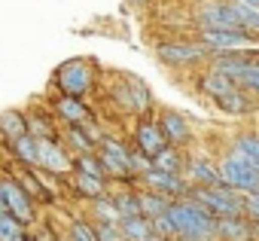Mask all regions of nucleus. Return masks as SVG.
I'll return each instance as SVG.
<instances>
[{
	"label": "nucleus",
	"mask_w": 259,
	"mask_h": 241,
	"mask_svg": "<svg viewBox=\"0 0 259 241\" xmlns=\"http://www.w3.org/2000/svg\"><path fill=\"white\" fill-rule=\"evenodd\" d=\"M253 238H259V220H253Z\"/></svg>",
	"instance_id": "58836bf2"
},
{
	"label": "nucleus",
	"mask_w": 259,
	"mask_h": 241,
	"mask_svg": "<svg viewBox=\"0 0 259 241\" xmlns=\"http://www.w3.org/2000/svg\"><path fill=\"white\" fill-rule=\"evenodd\" d=\"M232 153L247 159L253 168H259V135H241L232 141Z\"/></svg>",
	"instance_id": "c85d7f7f"
},
{
	"label": "nucleus",
	"mask_w": 259,
	"mask_h": 241,
	"mask_svg": "<svg viewBox=\"0 0 259 241\" xmlns=\"http://www.w3.org/2000/svg\"><path fill=\"white\" fill-rule=\"evenodd\" d=\"M28 113V135L37 138V141H61V126L58 119L52 116V110H25Z\"/></svg>",
	"instance_id": "dca6fc26"
},
{
	"label": "nucleus",
	"mask_w": 259,
	"mask_h": 241,
	"mask_svg": "<svg viewBox=\"0 0 259 241\" xmlns=\"http://www.w3.org/2000/svg\"><path fill=\"white\" fill-rule=\"evenodd\" d=\"M132 4H144V0H132Z\"/></svg>",
	"instance_id": "37998d69"
},
{
	"label": "nucleus",
	"mask_w": 259,
	"mask_h": 241,
	"mask_svg": "<svg viewBox=\"0 0 259 241\" xmlns=\"http://www.w3.org/2000/svg\"><path fill=\"white\" fill-rule=\"evenodd\" d=\"M89 214H92V223H122V214L113 202V195H101L95 202H89Z\"/></svg>",
	"instance_id": "393cba45"
},
{
	"label": "nucleus",
	"mask_w": 259,
	"mask_h": 241,
	"mask_svg": "<svg viewBox=\"0 0 259 241\" xmlns=\"http://www.w3.org/2000/svg\"><path fill=\"white\" fill-rule=\"evenodd\" d=\"M213 73H223L229 79H235L241 89H247L250 95L259 98V61L244 55V52H229V55H210V67Z\"/></svg>",
	"instance_id": "7ed1b4c3"
},
{
	"label": "nucleus",
	"mask_w": 259,
	"mask_h": 241,
	"mask_svg": "<svg viewBox=\"0 0 259 241\" xmlns=\"http://www.w3.org/2000/svg\"><path fill=\"white\" fill-rule=\"evenodd\" d=\"M10 150V156H13V162H22V165H28V168H37V138H31V135H25V138H19L16 144H10L7 147Z\"/></svg>",
	"instance_id": "a878e982"
},
{
	"label": "nucleus",
	"mask_w": 259,
	"mask_h": 241,
	"mask_svg": "<svg viewBox=\"0 0 259 241\" xmlns=\"http://www.w3.org/2000/svg\"><path fill=\"white\" fill-rule=\"evenodd\" d=\"M192 19H195L198 31H244V25L238 22L235 10L229 7V0H201V4L195 7Z\"/></svg>",
	"instance_id": "39448f33"
},
{
	"label": "nucleus",
	"mask_w": 259,
	"mask_h": 241,
	"mask_svg": "<svg viewBox=\"0 0 259 241\" xmlns=\"http://www.w3.org/2000/svg\"><path fill=\"white\" fill-rule=\"evenodd\" d=\"M153 165H156L159 171H168V174H186L189 159L183 156V150H180V147H168L162 156H156V159H153Z\"/></svg>",
	"instance_id": "bb28decb"
},
{
	"label": "nucleus",
	"mask_w": 259,
	"mask_h": 241,
	"mask_svg": "<svg viewBox=\"0 0 259 241\" xmlns=\"http://www.w3.org/2000/svg\"><path fill=\"white\" fill-rule=\"evenodd\" d=\"M217 168H220L223 186L238 189V192H247V195H256L259 192V168H253L247 159L229 153L223 162H217Z\"/></svg>",
	"instance_id": "423d86ee"
},
{
	"label": "nucleus",
	"mask_w": 259,
	"mask_h": 241,
	"mask_svg": "<svg viewBox=\"0 0 259 241\" xmlns=\"http://www.w3.org/2000/svg\"><path fill=\"white\" fill-rule=\"evenodd\" d=\"M28 229H31V226H25L19 217L0 214V241H22L25 235H31Z\"/></svg>",
	"instance_id": "7c9ffc66"
},
{
	"label": "nucleus",
	"mask_w": 259,
	"mask_h": 241,
	"mask_svg": "<svg viewBox=\"0 0 259 241\" xmlns=\"http://www.w3.org/2000/svg\"><path fill=\"white\" fill-rule=\"evenodd\" d=\"M247 214H250V220H259V205L250 202V198H247Z\"/></svg>",
	"instance_id": "e433bc0d"
},
{
	"label": "nucleus",
	"mask_w": 259,
	"mask_h": 241,
	"mask_svg": "<svg viewBox=\"0 0 259 241\" xmlns=\"http://www.w3.org/2000/svg\"><path fill=\"white\" fill-rule=\"evenodd\" d=\"M168 220H171V226L177 232V241H220L217 217L204 205H198L195 198L171 202Z\"/></svg>",
	"instance_id": "f257e3e1"
},
{
	"label": "nucleus",
	"mask_w": 259,
	"mask_h": 241,
	"mask_svg": "<svg viewBox=\"0 0 259 241\" xmlns=\"http://www.w3.org/2000/svg\"><path fill=\"white\" fill-rule=\"evenodd\" d=\"M210 52L204 49V43H192V40H162L156 46V58L168 67H183V64H198L204 61Z\"/></svg>",
	"instance_id": "9d476101"
},
{
	"label": "nucleus",
	"mask_w": 259,
	"mask_h": 241,
	"mask_svg": "<svg viewBox=\"0 0 259 241\" xmlns=\"http://www.w3.org/2000/svg\"><path fill=\"white\" fill-rule=\"evenodd\" d=\"M147 241H168V238H159V235H150Z\"/></svg>",
	"instance_id": "a19ab883"
},
{
	"label": "nucleus",
	"mask_w": 259,
	"mask_h": 241,
	"mask_svg": "<svg viewBox=\"0 0 259 241\" xmlns=\"http://www.w3.org/2000/svg\"><path fill=\"white\" fill-rule=\"evenodd\" d=\"M244 4H250V7H256V10H259V0H244Z\"/></svg>",
	"instance_id": "79ce46f5"
},
{
	"label": "nucleus",
	"mask_w": 259,
	"mask_h": 241,
	"mask_svg": "<svg viewBox=\"0 0 259 241\" xmlns=\"http://www.w3.org/2000/svg\"><path fill=\"white\" fill-rule=\"evenodd\" d=\"M22 241H40V235H25Z\"/></svg>",
	"instance_id": "ea45409f"
},
{
	"label": "nucleus",
	"mask_w": 259,
	"mask_h": 241,
	"mask_svg": "<svg viewBox=\"0 0 259 241\" xmlns=\"http://www.w3.org/2000/svg\"><path fill=\"white\" fill-rule=\"evenodd\" d=\"M98 156H101V162H104L110 180H132V177H135V168H132L135 150H128L119 138H110V135H107V138L101 141V147H98Z\"/></svg>",
	"instance_id": "1a4fd4ad"
},
{
	"label": "nucleus",
	"mask_w": 259,
	"mask_h": 241,
	"mask_svg": "<svg viewBox=\"0 0 259 241\" xmlns=\"http://www.w3.org/2000/svg\"><path fill=\"white\" fill-rule=\"evenodd\" d=\"M61 144L70 150V156H89V153H98V144L76 126V129H61Z\"/></svg>",
	"instance_id": "5701e85b"
},
{
	"label": "nucleus",
	"mask_w": 259,
	"mask_h": 241,
	"mask_svg": "<svg viewBox=\"0 0 259 241\" xmlns=\"http://www.w3.org/2000/svg\"><path fill=\"white\" fill-rule=\"evenodd\" d=\"M28 135V113L25 110H4L0 113V141L7 147Z\"/></svg>",
	"instance_id": "aec40b11"
},
{
	"label": "nucleus",
	"mask_w": 259,
	"mask_h": 241,
	"mask_svg": "<svg viewBox=\"0 0 259 241\" xmlns=\"http://www.w3.org/2000/svg\"><path fill=\"white\" fill-rule=\"evenodd\" d=\"M153 235H159V238H168V241H177V232H174V226H171L168 214L153 220Z\"/></svg>",
	"instance_id": "c9c22d12"
},
{
	"label": "nucleus",
	"mask_w": 259,
	"mask_h": 241,
	"mask_svg": "<svg viewBox=\"0 0 259 241\" xmlns=\"http://www.w3.org/2000/svg\"><path fill=\"white\" fill-rule=\"evenodd\" d=\"M186 180H189L192 186H223V180H220V168H217L207 156H195V159H189V165H186Z\"/></svg>",
	"instance_id": "a211bd4d"
},
{
	"label": "nucleus",
	"mask_w": 259,
	"mask_h": 241,
	"mask_svg": "<svg viewBox=\"0 0 259 241\" xmlns=\"http://www.w3.org/2000/svg\"><path fill=\"white\" fill-rule=\"evenodd\" d=\"M67 180H70V189H73L79 198H85V202H95V198H101V195H110V192H107V180H101V177L73 171Z\"/></svg>",
	"instance_id": "4be33fe9"
},
{
	"label": "nucleus",
	"mask_w": 259,
	"mask_h": 241,
	"mask_svg": "<svg viewBox=\"0 0 259 241\" xmlns=\"http://www.w3.org/2000/svg\"><path fill=\"white\" fill-rule=\"evenodd\" d=\"M113 98H116V104H119L122 110L138 113V116H147L150 107H153L150 89H147L141 79H135V76H122V83L113 89Z\"/></svg>",
	"instance_id": "9b49d317"
},
{
	"label": "nucleus",
	"mask_w": 259,
	"mask_h": 241,
	"mask_svg": "<svg viewBox=\"0 0 259 241\" xmlns=\"http://www.w3.org/2000/svg\"><path fill=\"white\" fill-rule=\"evenodd\" d=\"M37 168L40 171H46L49 177H55V180H67L73 171H76V165H73V156H70V150L61 144V141H37Z\"/></svg>",
	"instance_id": "0eeeda50"
},
{
	"label": "nucleus",
	"mask_w": 259,
	"mask_h": 241,
	"mask_svg": "<svg viewBox=\"0 0 259 241\" xmlns=\"http://www.w3.org/2000/svg\"><path fill=\"white\" fill-rule=\"evenodd\" d=\"M168 147H171V144H168L162 126H159V119L144 116L141 123H138V129H135V150L144 153V156H150V159H156V156H162Z\"/></svg>",
	"instance_id": "4468645a"
},
{
	"label": "nucleus",
	"mask_w": 259,
	"mask_h": 241,
	"mask_svg": "<svg viewBox=\"0 0 259 241\" xmlns=\"http://www.w3.org/2000/svg\"><path fill=\"white\" fill-rule=\"evenodd\" d=\"M0 189H4V198H7V214H13V217H19L25 226H34L37 223V202L25 192V186L10 174V171H4L0 174Z\"/></svg>",
	"instance_id": "6e6552de"
},
{
	"label": "nucleus",
	"mask_w": 259,
	"mask_h": 241,
	"mask_svg": "<svg viewBox=\"0 0 259 241\" xmlns=\"http://www.w3.org/2000/svg\"><path fill=\"white\" fill-rule=\"evenodd\" d=\"M73 165H76V171H82V174H92V177L110 180V177H107V168H104V162H101V156H98V153L76 156V159H73Z\"/></svg>",
	"instance_id": "72a5a7b5"
},
{
	"label": "nucleus",
	"mask_w": 259,
	"mask_h": 241,
	"mask_svg": "<svg viewBox=\"0 0 259 241\" xmlns=\"http://www.w3.org/2000/svg\"><path fill=\"white\" fill-rule=\"evenodd\" d=\"M213 104H217L223 113H232V116H247V113H253V107H256L253 95H247V89H241V86L229 89V92L220 95Z\"/></svg>",
	"instance_id": "412c9836"
},
{
	"label": "nucleus",
	"mask_w": 259,
	"mask_h": 241,
	"mask_svg": "<svg viewBox=\"0 0 259 241\" xmlns=\"http://www.w3.org/2000/svg\"><path fill=\"white\" fill-rule=\"evenodd\" d=\"M40 241H49V238H40Z\"/></svg>",
	"instance_id": "c03bdc74"
},
{
	"label": "nucleus",
	"mask_w": 259,
	"mask_h": 241,
	"mask_svg": "<svg viewBox=\"0 0 259 241\" xmlns=\"http://www.w3.org/2000/svg\"><path fill=\"white\" fill-rule=\"evenodd\" d=\"M49 110L58 119L61 129H76V126H85L89 119H95L92 110H89V104L82 98H70V95H55L52 104H49Z\"/></svg>",
	"instance_id": "ddd939ff"
},
{
	"label": "nucleus",
	"mask_w": 259,
	"mask_h": 241,
	"mask_svg": "<svg viewBox=\"0 0 259 241\" xmlns=\"http://www.w3.org/2000/svg\"><path fill=\"white\" fill-rule=\"evenodd\" d=\"M0 214H7V198H4V189H0Z\"/></svg>",
	"instance_id": "4c0bfd02"
},
{
	"label": "nucleus",
	"mask_w": 259,
	"mask_h": 241,
	"mask_svg": "<svg viewBox=\"0 0 259 241\" xmlns=\"http://www.w3.org/2000/svg\"><path fill=\"white\" fill-rule=\"evenodd\" d=\"M138 198H141V214L147 220H156V217H165L168 208H171V198L153 192V189H138Z\"/></svg>",
	"instance_id": "b1692460"
},
{
	"label": "nucleus",
	"mask_w": 259,
	"mask_h": 241,
	"mask_svg": "<svg viewBox=\"0 0 259 241\" xmlns=\"http://www.w3.org/2000/svg\"><path fill=\"white\" fill-rule=\"evenodd\" d=\"M110 195H113V202H116L122 220H125V217H144V214H141V198H138L135 189H119V192H110Z\"/></svg>",
	"instance_id": "c756f323"
},
{
	"label": "nucleus",
	"mask_w": 259,
	"mask_h": 241,
	"mask_svg": "<svg viewBox=\"0 0 259 241\" xmlns=\"http://www.w3.org/2000/svg\"><path fill=\"white\" fill-rule=\"evenodd\" d=\"M58 241H64V238H58Z\"/></svg>",
	"instance_id": "a18cd8bd"
},
{
	"label": "nucleus",
	"mask_w": 259,
	"mask_h": 241,
	"mask_svg": "<svg viewBox=\"0 0 259 241\" xmlns=\"http://www.w3.org/2000/svg\"><path fill=\"white\" fill-rule=\"evenodd\" d=\"M61 238L64 241H98V229H95V223H89L82 217H73L70 226H67V232Z\"/></svg>",
	"instance_id": "2f4dec72"
},
{
	"label": "nucleus",
	"mask_w": 259,
	"mask_h": 241,
	"mask_svg": "<svg viewBox=\"0 0 259 241\" xmlns=\"http://www.w3.org/2000/svg\"><path fill=\"white\" fill-rule=\"evenodd\" d=\"M95 229H98V241H125V235L116 223H95Z\"/></svg>",
	"instance_id": "f704fd0d"
},
{
	"label": "nucleus",
	"mask_w": 259,
	"mask_h": 241,
	"mask_svg": "<svg viewBox=\"0 0 259 241\" xmlns=\"http://www.w3.org/2000/svg\"><path fill=\"white\" fill-rule=\"evenodd\" d=\"M141 183H144V189H153V192H159V195H165L171 202L189 198V189H192L186 174H168V171H159L156 165L141 177Z\"/></svg>",
	"instance_id": "f8f14e48"
},
{
	"label": "nucleus",
	"mask_w": 259,
	"mask_h": 241,
	"mask_svg": "<svg viewBox=\"0 0 259 241\" xmlns=\"http://www.w3.org/2000/svg\"><path fill=\"white\" fill-rule=\"evenodd\" d=\"M189 198L204 205L213 217H247V195L229 186H192Z\"/></svg>",
	"instance_id": "20e7f679"
},
{
	"label": "nucleus",
	"mask_w": 259,
	"mask_h": 241,
	"mask_svg": "<svg viewBox=\"0 0 259 241\" xmlns=\"http://www.w3.org/2000/svg\"><path fill=\"white\" fill-rule=\"evenodd\" d=\"M159 126H162V132H165V138H168L171 147H180L183 150L192 141V129L186 123V116L177 113V110H162L159 113Z\"/></svg>",
	"instance_id": "f3484780"
},
{
	"label": "nucleus",
	"mask_w": 259,
	"mask_h": 241,
	"mask_svg": "<svg viewBox=\"0 0 259 241\" xmlns=\"http://www.w3.org/2000/svg\"><path fill=\"white\" fill-rule=\"evenodd\" d=\"M229 7L235 10V16H238V22L244 25V31L250 34H259V10L256 7H250V4H244V0H229Z\"/></svg>",
	"instance_id": "473e14b6"
},
{
	"label": "nucleus",
	"mask_w": 259,
	"mask_h": 241,
	"mask_svg": "<svg viewBox=\"0 0 259 241\" xmlns=\"http://www.w3.org/2000/svg\"><path fill=\"white\" fill-rule=\"evenodd\" d=\"M52 86L58 89V95H70V98L85 101V95H92V89H95V61H89V58L61 61L52 73Z\"/></svg>",
	"instance_id": "f03ea898"
},
{
	"label": "nucleus",
	"mask_w": 259,
	"mask_h": 241,
	"mask_svg": "<svg viewBox=\"0 0 259 241\" xmlns=\"http://www.w3.org/2000/svg\"><path fill=\"white\" fill-rule=\"evenodd\" d=\"M119 229H122L125 241H147L153 235V220H147V217H125L119 223Z\"/></svg>",
	"instance_id": "cd10ccee"
},
{
	"label": "nucleus",
	"mask_w": 259,
	"mask_h": 241,
	"mask_svg": "<svg viewBox=\"0 0 259 241\" xmlns=\"http://www.w3.org/2000/svg\"><path fill=\"white\" fill-rule=\"evenodd\" d=\"M220 241H256L250 217H217Z\"/></svg>",
	"instance_id": "6ab92c4d"
},
{
	"label": "nucleus",
	"mask_w": 259,
	"mask_h": 241,
	"mask_svg": "<svg viewBox=\"0 0 259 241\" xmlns=\"http://www.w3.org/2000/svg\"><path fill=\"white\" fill-rule=\"evenodd\" d=\"M198 43H204V49H207L210 55L244 52L247 46H253L244 31H198Z\"/></svg>",
	"instance_id": "2eb2a0df"
}]
</instances>
